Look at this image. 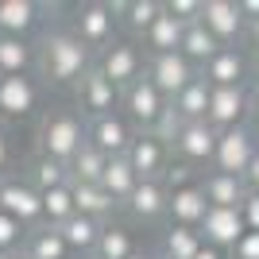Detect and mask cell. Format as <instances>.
Returning <instances> with one entry per match:
<instances>
[{
    "mask_svg": "<svg viewBox=\"0 0 259 259\" xmlns=\"http://www.w3.org/2000/svg\"><path fill=\"white\" fill-rule=\"evenodd\" d=\"M259 151V136L251 124H240V128H228V132H217V151H213V166L209 170H221V174H236L244 178V170L251 166Z\"/></svg>",
    "mask_w": 259,
    "mask_h": 259,
    "instance_id": "obj_5",
    "label": "cell"
},
{
    "mask_svg": "<svg viewBox=\"0 0 259 259\" xmlns=\"http://www.w3.org/2000/svg\"><path fill=\"white\" fill-rule=\"evenodd\" d=\"M201 27L217 39V47H240L244 43V31H248V20L240 16L236 0H201Z\"/></svg>",
    "mask_w": 259,
    "mask_h": 259,
    "instance_id": "obj_9",
    "label": "cell"
},
{
    "mask_svg": "<svg viewBox=\"0 0 259 259\" xmlns=\"http://www.w3.org/2000/svg\"><path fill=\"white\" fill-rule=\"evenodd\" d=\"M74 89H77V108H81V116H89V120L108 116V112L120 108V89L97 70V62H93V70H89Z\"/></svg>",
    "mask_w": 259,
    "mask_h": 259,
    "instance_id": "obj_14",
    "label": "cell"
},
{
    "mask_svg": "<svg viewBox=\"0 0 259 259\" xmlns=\"http://www.w3.org/2000/svg\"><path fill=\"white\" fill-rule=\"evenodd\" d=\"M147 77H151V85L159 89L166 101H174L197 77V70L186 62L178 51L174 54H147Z\"/></svg>",
    "mask_w": 259,
    "mask_h": 259,
    "instance_id": "obj_13",
    "label": "cell"
},
{
    "mask_svg": "<svg viewBox=\"0 0 259 259\" xmlns=\"http://www.w3.org/2000/svg\"><path fill=\"white\" fill-rule=\"evenodd\" d=\"M244 186H248V194H259V151L251 159V166L244 170Z\"/></svg>",
    "mask_w": 259,
    "mask_h": 259,
    "instance_id": "obj_42",
    "label": "cell"
},
{
    "mask_svg": "<svg viewBox=\"0 0 259 259\" xmlns=\"http://www.w3.org/2000/svg\"><path fill=\"white\" fill-rule=\"evenodd\" d=\"M221 51L217 47V39L201 27V20H194V23H186V31H182V47H178V54H182L186 62L194 66V70H201V66L213 58V54Z\"/></svg>",
    "mask_w": 259,
    "mask_h": 259,
    "instance_id": "obj_29",
    "label": "cell"
},
{
    "mask_svg": "<svg viewBox=\"0 0 259 259\" xmlns=\"http://www.w3.org/2000/svg\"><path fill=\"white\" fill-rule=\"evenodd\" d=\"M162 12L174 16L178 23H194L201 16V0H162Z\"/></svg>",
    "mask_w": 259,
    "mask_h": 259,
    "instance_id": "obj_37",
    "label": "cell"
},
{
    "mask_svg": "<svg viewBox=\"0 0 259 259\" xmlns=\"http://www.w3.org/2000/svg\"><path fill=\"white\" fill-rule=\"evenodd\" d=\"M97 186L105 190L108 197H112V201H116L120 209H124V201H128L132 190L140 186V178H136V170L128 166V159H124V155H116V159H108V162H105V174H101V182H97Z\"/></svg>",
    "mask_w": 259,
    "mask_h": 259,
    "instance_id": "obj_24",
    "label": "cell"
},
{
    "mask_svg": "<svg viewBox=\"0 0 259 259\" xmlns=\"http://www.w3.org/2000/svg\"><path fill=\"white\" fill-rule=\"evenodd\" d=\"M97 70L124 93L132 81H140L147 74V51L140 39H112L105 51L97 54Z\"/></svg>",
    "mask_w": 259,
    "mask_h": 259,
    "instance_id": "obj_3",
    "label": "cell"
},
{
    "mask_svg": "<svg viewBox=\"0 0 259 259\" xmlns=\"http://www.w3.org/2000/svg\"><path fill=\"white\" fill-rule=\"evenodd\" d=\"M23 178H27V182H31L39 194H47V190H58V186H70V170H66L62 162L47 159V155H35V159L27 162Z\"/></svg>",
    "mask_w": 259,
    "mask_h": 259,
    "instance_id": "obj_31",
    "label": "cell"
},
{
    "mask_svg": "<svg viewBox=\"0 0 259 259\" xmlns=\"http://www.w3.org/2000/svg\"><path fill=\"white\" fill-rule=\"evenodd\" d=\"M128 259H155V255H147V251H140V248H136V251H132Z\"/></svg>",
    "mask_w": 259,
    "mask_h": 259,
    "instance_id": "obj_46",
    "label": "cell"
},
{
    "mask_svg": "<svg viewBox=\"0 0 259 259\" xmlns=\"http://www.w3.org/2000/svg\"><path fill=\"white\" fill-rule=\"evenodd\" d=\"M197 74L205 77L213 89H236V85H248L251 77V54L244 47H221V51L209 58Z\"/></svg>",
    "mask_w": 259,
    "mask_h": 259,
    "instance_id": "obj_11",
    "label": "cell"
},
{
    "mask_svg": "<svg viewBox=\"0 0 259 259\" xmlns=\"http://www.w3.org/2000/svg\"><path fill=\"white\" fill-rule=\"evenodd\" d=\"M248 105H251L248 85H236V89H213V93H209L205 124H209V128H217V132L240 128V124H248Z\"/></svg>",
    "mask_w": 259,
    "mask_h": 259,
    "instance_id": "obj_16",
    "label": "cell"
},
{
    "mask_svg": "<svg viewBox=\"0 0 259 259\" xmlns=\"http://www.w3.org/2000/svg\"><path fill=\"white\" fill-rule=\"evenodd\" d=\"M240 221H244L248 232H259V194L244 197V205H240Z\"/></svg>",
    "mask_w": 259,
    "mask_h": 259,
    "instance_id": "obj_39",
    "label": "cell"
},
{
    "mask_svg": "<svg viewBox=\"0 0 259 259\" xmlns=\"http://www.w3.org/2000/svg\"><path fill=\"white\" fill-rule=\"evenodd\" d=\"M0 213H8L31 232L43 225V197L23 174H8V178H0Z\"/></svg>",
    "mask_w": 259,
    "mask_h": 259,
    "instance_id": "obj_6",
    "label": "cell"
},
{
    "mask_svg": "<svg viewBox=\"0 0 259 259\" xmlns=\"http://www.w3.org/2000/svg\"><path fill=\"white\" fill-rule=\"evenodd\" d=\"M124 159H128V166L136 170V178L143 182V178H162V174L170 170L174 151H170V143L159 140L155 132H136Z\"/></svg>",
    "mask_w": 259,
    "mask_h": 259,
    "instance_id": "obj_10",
    "label": "cell"
},
{
    "mask_svg": "<svg viewBox=\"0 0 259 259\" xmlns=\"http://www.w3.org/2000/svg\"><path fill=\"white\" fill-rule=\"evenodd\" d=\"M209 93H213V85L197 74L194 81H190V85H186L182 93L170 101L174 116L182 120V124H197V120H205V112H209Z\"/></svg>",
    "mask_w": 259,
    "mask_h": 259,
    "instance_id": "obj_23",
    "label": "cell"
},
{
    "mask_svg": "<svg viewBox=\"0 0 259 259\" xmlns=\"http://www.w3.org/2000/svg\"><path fill=\"white\" fill-rule=\"evenodd\" d=\"M232 259H259V232H244L232 248Z\"/></svg>",
    "mask_w": 259,
    "mask_h": 259,
    "instance_id": "obj_40",
    "label": "cell"
},
{
    "mask_svg": "<svg viewBox=\"0 0 259 259\" xmlns=\"http://www.w3.org/2000/svg\"><path fill=\"white\" fill-rule=\"evenodd\" d=\"M132 251H136V236H132V228L105 225V228H101L97 248H93V259H128Z\"/></svg>",
    "mask_w": 259,
    "mask_h": 259,
    "instance_id": "obj_32",
    "label": "cell"
},
{
    "mask_svg": "<svg viewBox=\"0 0 259 259\" xmlns=\"http://www.w3.org/2000/svg\"><path fill=\"white\" fill-rule=\"evenodd\" d=\"M244 43H248L244 51H248L251 58H259V20H251V23H248V31H244Z\"/></svg>",
    "mask_w": 259,
    "mask_h": 259,
    "instance_id": "obj_41",
    "label": "cell"
},
{
    "mask_svg": "<svg viewBox=\"0 0 259 259\" xmlns=\"http://www.w3.org/2000/svg\"><path fill=\"white\" fill-rule=\"evenodd\" d=\"M197 186H201V194H205V205H217V209H240L244 197H248V186H244V178H236V174L201 170Z\"/></svg>",
    "mask_w": 259,
    "mask_h": 259,
    "instance_id": "obj_19",
    "label": "cell"
},
{
    "mask_svg": "<svg viewBox=\"0 0 259 259\" xmlns=\"http://www.w3.org/2000/svg\"><path fill=\"white\" fill-rule=\"evenodd\" d=\"M116 27H120L116 4H101V0L77 4V8H74V20H70V31H74L93 54H101L112 39H116Z\"/></svg>",
    "mask_w": 259,
    "mask_h": 259,
    "instance_id": "obj_4",
    "label": "cell"
},
{
    "mask_svg": "<svg viewBox=\"0 0 259 259\" xmlns=\"http://www.w3.org/2000/svg\"><path fill=\"white\" fill-rule=\"evenodd\" d=\"M194 259H225V251H217V248H209V244H205V248L197 251Z\"/></svg>",
    "mask_w": 259,
    "mask_h": 259,
    "instance_id": "obj_44",
    "label": "cell"
},
{
    "mask_svg": "<svg viewBox=\"0 0 259 259\" xmlns=\"http://www.w3.org/2000/svg\"><path fill=\"white\" fill-rule=\"evenodd\" d=\"M248 120L255 124V132H259V89H251V105H248Z\"/></svg>",
    "mask_w": 259,
    "mask_h": 259,
    "instance_id": "obj_43",
    "label": "cell"
},
{
    "mask_svg": "<svg viewBox=\"0 0 259 259\" xmlns=\"http://www.w3.org/2000/svg\"><path fill=\"white\" fill-rule=\"evenodd\" d=\"M197 232H201V240H205L209 248L232 251V248H236V240L244 236L248 228H244V221H240V209H217V205H209L205 209V221L197 225Z\"/></svg>",
    "mask_w": 259,
    "mask_h": 259,
    "instance_id": "obj_18",
    "label": "cell"
},
{
    "mask_svg": "<svg viewBox=\"0 0 259 259\" xmlns=\"http://www.w3.org/2000/svg\"><path fill=\"white\" fill-rule=\"evenodd\" d=\"M43 81L35 74L0 77V120H27L43 108Z\"/></svg>",
    "mask_w": 259,
    "mask_h": 259,
    "instance_id": "obj_8",
    "label": "cell"
},
{
    "mask_svg": "<svg viewBox=\"0 0 259 259\" xmlns=\"http://www.w3.org/2000/svg\"><path fill=\"white\" fill-rule=\"evenodd\" d=\"M155 259H162V255H155Z\"/></svg>",
    "mask_w": 259,
    "mask_h": 259,
    "instance_id": "obj_48",
    "label": "cell"
},
{
    "mask_svg": "<svg viewBox=\"0 0 259 259\" xmlns=\"http://www.w3.org/2000/svg\"><path fill=\"white\" fill-rule=\"evenodd\" d=\"M4 259H27V255H23V251H16V255H4Z\"/></svg>",
    "mask_w": 259,
    "mask_h": 259,
    "instance_id": "obj_47",
    "label": "cell"
},
{
    "mask_svg": "<svg viewBox=\"0 0 259 259\" xmlns=\"http://www.w3.org/2000/svg\"><path fill=\"white\" fill-rule=\"evenodd\" d=\"M16 174V147H12V132L8 124L0 120V178Z\"/></svg>",
    "mask_w": 259,
    "mask_h": 259,
    "instance_id": "obj_38",
    "label": "cell"
},
{
    "mask_svg": "<svg viewBox=\"0 0 259 259\" xmlns=\"http://www.w3.org/2000/svg\"><path fill=\"white\" fill-rule=\"evenodd\" d=\"M39 20H43V4H35V0H0V35L31 39Z\"/></svg>",
    "mask_w": 259,
    "mask_h": 259,
    "instance_id": "obj_20",
    "label": "cell"
},
{
    "mask_svg": "<svg viewBox=\"0 0 259 259\" xmlns=\"http://www.w3.org/2000/svg\"><path fill=\"white\" fill-rule=\"evenodd\" d=\"M166 209H170V190H166L162 178H143V182L132 190V197L124 201V213H128L132 221H140V225L162 221Z\"/></svg>",
    "mask_w": 259,
    "mask_h": 259,
    "instance_id": "obj_17",
    "label": "cell"
},
{
    "mask_svg": "<svg viewBox=\"0 0 259 259\" xmlns=\"http://www.w3.org/2000/svg\"><path fill=\"white\" fill-rule=\"evenodd\" d=\"M120 105H124V116H128V124L136 132H155V124H159V116L166 112L170 101L162 97L159 89L151 85V77L143 74L140 81H132V85L120 93Z\"/></svg>",
    "mask_w": 259,
    "mask_h": 259,
    "instance_id": "obj_7",
    "label": "cell"
},
{
    "mask_svg": "<svg viewBox=\"0 0 259 259\" xmlns=\"http://www.w3.org/2000/svg\"><path fill=\"white\" fill-rule=\"evenodd\" d=\"M23 240H27V228L20 221H12L8 213H0V259L23 251Z\"/></svg>",
    "mask_w": 259,
    "mask_h": 259,
    "instance_id": "obj_36",
    "label": "cell"
},
{
    "mask_svg": "<svg viewBox=\"0 0 259 259\" xmlns=\"http://www.w3.org/2000/svg\"><path fill=\"white\" fill-rule=\"evenodd\" d=\"M116 16L128 27V39H143L162 16V0H128V4H116Z\"/></svg>",
    "mask_w": 259,
    "mask_h": 259,
    "instance_id": "obj_28",
    "label": "cell"
},
{
    "mask_svg": "<svg viewBox=\"0 0 259 259\" xmlns=\"http://www.w3.org/2000/svg\"><path fill=\"white\" fill-rule=\"evenodd\" d=\"M39 197H43V225H51V228L66 225V221L77 213V209H74V194H70V186L47 190V194H39Z\"/></svg>",
    "mask_w": 259,
    "mask_h": 259,
    "instance_id": "obj_35",
    "label": "cell"
},
{
    "mask_svg": "<svg viewBox=\"0 0 259 259\" xmlns=\"http://www.w3.org/2000/svg\"><path fill=\"white\" fill-rule=\"evenodd\" d=\"M132 136H136V128H132L128 116H120V112H108V116H97V120H89V124H85V140L93 143L105 159L128 155Z\"/></svg>",
    "mask_w": 259,
    "mask_h": 259,
    "instance_id": "obj_15",
    "label": "cell"
},
{
    "mask_svg": "<svg viewBox=\"0 0 259 259\" xmlns=\"http://www.w3.org/2000/svg\"><path fill=\"white\" fill-rule=\"evenodd\" d=\"M201 248H205V240H201L197 228L170 225V228H166V240H162V259H194Z\"/></svg>",
    "mask_w": 259,
    "mask_h": 259,
    "instance_id": "obj_34",
    "label": "cell"
},
{
    "mask_svg": "<svg viewBox=\"0 0 259 259\" xmlns=\"http://www.w3.org/2000/svg\"><path fill=\"white\" fill-rule=\"evenodd\" d=\"M85 143V120L77 108H51L39 120V155L70 166V159L77 155V147Z\"/></svg>",
    "mask_w": 259,
    "mask_h": 259,
    "instance_id": "obj_2",
    "label": "cell"
},
{
    "mask_svg": "<svg viewBox=\"0 0 259 259\" xmlns=\"http://www.w3.org/2000/svg\"><path fill=\"white\" fill-rule=\"evenodd\" d=\"M101 228H105V225H97V221H89V217L74 213L66 225H58V232H62L66 248L74 251V255L93 259V248H97V240H101Z\"/></svg>",
    "mask_w": 259,
    "mask_h": 259,
    "instance_id": "obj_25",
    "label": "cell"
},
{
    "mask_svg": "<svg viewBox=\"0 0 259 259\" xmlns=\"http://www.w3.org/2000/svg\"><path fill=\"white\" fill-rule=\"evenodd\" d=\"M31 70H35V43H31V39L0 35V77L31 74Z\"/></svg>",
    "mask_w": 259,
    "mask_h": 259,
    "instance_id": "obj_27",
    "label": "cell"
},
{
    "mask_svg": "<svg viewBox=\"0 0 259 259\" xmlns=\"http://www.w3.org/2000/svg\"><path fill=\"white\" fill-rule=\"evenodd\" d=\"M251 81H255V89H259V58H251Z\"/></svg>",
    "mask_w": 259,
    "mask_h": 259,
    "instance_id": "obj_45",
    "label": "cell"
},
{
    "mask_svg": "<svg viewBox=\"0 0 259 259\" xmlns=\"http://www.w3.org/2000/svg\"><path fill=\"white\" fill-rule=\"evenodd\" d=\"M105 155L97 151V147H93V143H81V147H77V155L74 159H70V166H66V170H70V182H101V174H105Z\"/></svg>",
    "mask_w": 259,
    "mask_h": 259,
    "instance_id": "obj_33",
    "label": "cell"
},
{
    "mask_svg": "<svg viewBox=\"0 0 259 259\" xmlns=\"http://www.w3.org/2000/svg\"><path fill=\"white\" fill-rule=\"evenodd\" d=\"M170 151L178 155V162L186 166H213V151H217V128H209L205 120H197V124H182L178 136L170 140Z\"/></svg>",
    "mask_w": 259,
    "mask_h": 259,
    "instance_id": "obj_12",
    "label": "cell"
},
{
    "mask_svg": "<svg viewBox=\"0 0 259 259\" xmlns=\"http://www.w3.org/2000/svg\"><path fill=\"white\" fill-rule=\"evenodd\" d=\"M182 31H186V23H178L174 16L162 12L159 20L151 23V31L143 35V51L147 54H174L182 47Z\"/></svg>",
    "mask_w": 259,
    "mask_h": 259,
    "instance_id": "obj_30",
    "label": "cell"
},
{
    "mask_svg": "<svg viewBox=\"0 0 259 259\" xmlns=\"http://www.w3.org/2000/svg\"><path fill=\"white\" fill-rule=\"evenodd\" d=\"M23 255L27 259H74V251L66 248V240L58 228L51 225H39L27 232V240H23Z\"/></svg>",
    "mask_w": 259,
    "mask_h": 259,
    "instance_id": "obj_26",
    "label": "cell"
},
{
    "mask_svg": "<svg viewBox=\"0 0 259 259\" xmlns=\"http://www.w3.org/2000/svg\"><path fill=\"white\" fill-rule=\"evenodd\" d=\"M70 194H74V209L77 213L89 217V221H97V225H105L108 217L120 209L97 182H70Z\"/></svg>",
    "mask_w": 259,
    "mask_h": 259,
    "instance_id": "obj_22",
    "label": "cell"
},
{
    "mask_svg": "<svg viewBox=\"0 0 259 259\" xmlns=\"http://www.w3.org/2000/svg\"><path fill=\"white\" fill-rule=\"evenodd\" d=\"M205 194H201V186L190 182V186H178V190H170V209H166V217H170V225L178 228H197L201 221H205Z\"/></svg>",
    "mask_w": 259,
    "mask_h": 259,
    "instance_id": "obj_21",
    "label": "cell"
},
{
    "mask_svg": "<svg viewBox=\"0 0 259 259\" xmlns=\"http://www.w3.org/2000/svg\"><path fill=\"white\" fill-rule=\"evenodd\" d=\"M93 62H97V54L70 27H54L35 43V70L43 85H77L93 70Z\"/></svg>",
    "mask_w": 259,
    "mask_h": 259,
    "instance_id": "obj_1",
    "label": "cell"
}]
</instances>
